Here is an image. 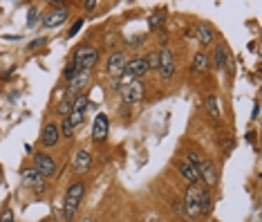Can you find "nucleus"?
<instances>
[{
	"label": "nucleus",
	"mask_w": 262,
	"mask_h": 222,
	"mask_svg": "<svg viewBox=\"0 0 262 222\" xmlns=\"http://www.w3.org/2000/svg\"><path fill=\"white\" fill-rule=\"evenodd\" d=\"M83 189L85 186L81 184V182H74L70 189H67L65 204H63V218L65 220H72L74 215H76V209H78V204H81V200H83Z\"/></svg>",
	"instance_id": "1"
},
{
	"label": "nucleus",
	"mask_w": 262,
	"mask_h": 222,
	"mask_svg": "<svg viewBox=\"0 0 262 222\" xmlns=\"http://www.w3.org/2000/svg\"><path fill=\"white\" fill-rule=\"evenodd\" d=\"M202 193L204 189L197 184H189V189H186V195H184V213H189L191 218H195L199 215V204H202Z\"/></svg>",
	"instance_id": "2"
},
{
	"label": "nucleus",
	"mask_w": 262,
	"mask_h": 222,
	"mask_svg": "<svg viewBox=\"0 0 262 222\" xmlns=\"http://www.w3.org/2000/svg\"><path fill=\"white\" fill-rule=\"evenodd\" d=\"M96 61H99V52H96L94 47H90V45H83V47L76 50L72 63L76 65V70H88L90 72V67H94Z\"/></svg>",
	"instance_id": "3"
},
{
	"label": "nucleus",
	"mask_w": 262,
	"mask_h": 222,
	"mask_svg": "<svg viewBox=\"0 0 262 222\" xmlns=\"http://www.w3.org/2000/svg\"><path fill=\"white\" fill-rule=\"evenodd\" d=\"M34 168H36V173H41L45 180L56 175V162L47 153H36V155H34Z\"/></svg>",
	"instance_id": "4"
},
{
	"label": "nucleus",
	"mask_w": 262,
	"mask_h": 222,
	"mask_svg": "<svg viewBox=\"0 0 262 222\" xmlns=\"http://www.w3.org/2000/svg\"><path fill=\"white\" fill-rule=\"evenodd\" d=\"M22 182H25V186L36 191L38 195L45 193V189H47V182H45L41 173H36V168H22Z\"/></svg>",
	"instance_id": "5"
},
{
	"label": "nucleus",
	"mask_w": 262,
	"mask_h": 222,
	"mask_svg": "<svg viewBox=\"0 0 262 222\" xmlns=\"http://www.w3.org/2000/svg\"><path fill=\"white\" fill-rule=\"evenodd\" d=\"M121 96L126 104H137V101L144 99V83L137 79V81H130L128 85H121Z\"/></svg>",
	"instance_id": "6"
},
{
	"label": "nucleus",
	"mask_w": 262,
	"mask_h": 222,
	"mask_svg": "<svg viewBox=\"0 0 262 222\" xmlns=\"http://www.w3.org/2000/svg\"><path fill=\"white\" fill-rule=\"evenodd\" d=\"M157 70H159V74H162L164 81H168V79L175 74V56H173L170 50L164 47L162 52H159V67Z\"/></svg>",
	"instance_id": "7"
},
{
	"label": "nucleus",
	"mask_w": 262,
	"mask_h": 222,
	"mask_svg": "<svg viewBox=\"0 0 262 222\" xmlns=\"http://www.w3.org/2000/svg\"><path fill=\"white\" fill-rule=\"evenodd\" d=\"M88 99L85 96H76V101L72 104V112L67 115V119L72 121V126L76 128V126H81V124L85 121V112H88Z\"/></svg>",
	"instance_id": "8"
},
{
	"label": "nucleus",
	"mask_w": 262,
	"mask_h": 222,
	"mask_svg": "<svg viewBox=\"0 0 262 222\" xmlns=\"http://www.w3.org/2000/svg\"><path fill=\"white\" fill-rule=\"evenodd\" d=\"M108 130H110V119L103 112H99V115L94 117V126H92V139L96 144H101V141H106L108 137Z\"/></svg>",
	"instance_id": "9"
},
{
	"label": "nucleus",
	"mask_w": 262,
	"mask_h": 222,
	"mask_svg": "<svg viewBox=\"0 0 262 222\" xmlns=\"http://www.w3.org/2000/svg\"><path fill=\"white\" fill-rule=\"evenodd\" d=\"M126 56L123 52H115L110 56V61H108V74H110L112 79H121L123 74H126Z\"/></svg>",
	"instance_id": "10"
},
{
	"label": "nucleus",
	"mask_w": 262,
	"mask_h": 222,
	"mask_svg": "<svg viewBox=\"0 0 262 222\" xmlns=\"http://www.w3.org/2000/svg\"><path fill=\"white\" fill-rule=\"evenodd\" d=\"M67 14H70V9L65 7V5H61L59 9H54V11H49L47 16L43 18V27H59V25H63V22L67 20Z\"/></svg>",
	"instance_id": "11"
},
{
	"label": "nucleus",
	"mask_w": 262,
	"mask_h": 222,
	"mask_svg": "<svg viewBox=\"0 0 262 222\" xmlns=\"http://www.w3.org/2000/svg\"><path fill=\"white\" fill-rule=\"evenodd\" d=\"M59 137H61V133H59V126L56 124H47V126L43 128V135H41V144L45 148H52L59 144Z\"/></svg>",
	"instance_id": "12"
},
{
	"label": "nucleus",
	"mask_w": 262,
	"mask_h": 222,
	"mask_svg": "<svg viewBox=\"0 0 262 222\" xmlns=\"http://www.w3.org/2000/svg\"><path fill=\"white\" fill-rule=\"evenodd\" d=\"M197 170H199V178L206 182V186H213L215 182H218V170H215L213 162H202Z\"/></svg>",
	"instance_id": "13"
},
{
	"label": "nucleus",
	"mask_w": 262,
	"mask_h": 222,
	"mask_svg": "<svg viewBox=\"0 0 262 222\" xmlns=\"http://www.w3.org/2000/svg\"><path fill=\"white\" fill-rule=\"evenodd\" d=\"M90 164H92V155H90V151H76V155H74V170L76 173H85V170H90Z\"/></svg>",
	"instance_id": "14"
},
{
	"label": "nucleus",
	"mask_w": 262,
	"mask_h": 222,
	"mask_svg": "<svg viewBox=\"0 0 262 222\" xmlns=\"http://www.w3.org/2000/svg\"><path fill=\"white\" fill-rule=\"evenodd\" d=\"M88 81H90V72H88V70H78V72L70 79V83H67V90H70V92H78V90H83L85 85H88Z\"/></svg>",
	"instance_id": "15"
},
{
	"label": "nucleus",
	"mask_w": 262,
	"mask_h": 222,
	"mask_svg": "<svg viewBox=\"0 0 262 222\" xmlns=\"http://www.w3.org/2000/svg\"><path fill=\"white\" fill-rule=\"evenodd\" d=\"M179 175L184 178L189 184H197L199 182V170L195 166H191V164H179Z\"/></svg>",
	"instance_id": "16"
},
{
	"label": "nucleus",
	"mask_w": 262,
	"mask_h": 222,
	"mask_svg": "<svg viewBox=\"0 0 262 222\" xmlns=\"http://www.w3.org/2000/svg\"><path fill=\"white\" fill-rule=\"evenodd\" d=\"M197 36H199V43L202 45H211L213 43V30L208 25H199L197 27Z\"/></svg>",
	"instance_id": "17"
},
{
	"label": "nucleus",
	"mask_w": 262,
	"mask_h": 222,
	"mask_svg": "<svg viewBox=\"0 0 262 222\" xmlns=\"http://www.w3.org/2000/svg\"><path fill=\"white\" fill-rule=\"evenodd\" d=\"M204 104H206V110L211 112V117H220V108H218V96H215V94H208L206 99H204Z\"/></svg>",
	"instance_id": "18"
},
{
	"label": "nucleus",
	"mask_w": 262,
	"mask_h": 222,
	"mask_svg": "<svg viewBox=\"0 0 262 222\" xmlns=\"http://www.w3.org/2000/svg\"><path fill=\"white\" fill-rule=\"evenodd\" d=\"M193 70H197V72L208 70V56L206 54H197L195 59H193Z\"/></svg>",
	"instance_id": "19"
},
{
	"label": "nucleus",
	"mask_w": 262,
	"mask_h": 222,
	"mask_svg": "<svg viewBox=\"0 0 262 222\" xmlns=\"http://www.w3.org/2000/svg\"><path fill=\"white\" fill-rule=\"evenodd\" d=\"M215 65H218V67H224L226 65V47L222 43L215 47Z\"/></svg>",
	"instance_id": "20"
},
{
	"label": "nucleus",
	"mask_w": 262,
	"mask_h": 222,
	"mask_svg": "<svg viewBox=\"0 0 262 222\" xmlns=\"http://www.w3.org/2000/svg\"><path fill=\"white\" fill-rule=\"evenodd\" d=\"M211 213V195H208V191L204 189L202 193V204H199V215H208Z\"/></svg>",
	"instance_id": "21"
},
{
	"label": "nucleus",
	"mask_w": 262,
	"mask_h": 222,
	"mask_svg": "<svg viewBox=\"0 0 262 222\" xmlns=\"http://www.w3.org/2000/svg\"><path fill=\"white\" fill-rule=\"evenodd\" d=\"M148 25H150V30H162V27H164V11L152 14L150 20H148Z\"/></svg>",
	"instance_id": "22"
},
{
	"label": "nucleus",
	"mask_w": 262,
	"mask_h": 222,
	"mask_svg": "<svg viewBox=\"0 0 262 222\" xmlns=\"http://www.w3.org/2000/svg\"><path fill=\"white\" fill-rule=\"evenodd\" d=\"M59 133H63V137H65V139H70L72 135H74V126H72V121H70V119H67V117L63 119V126H61Z\"/></svg>",
	"instance_id": "23"
},
{
	"label": "nucleus",
	"mask_w": 262,
	"mask_h": 222,
	"mask_svg": "<svg viewBox=\"0 0 262 222\" xmlns=\"http://www.w3.org/2000/svg\"><path fill=\"white\" fill-rule=\"evenodd\" d=\"M146 63H148V70H152V67H159V54L152 52L146 56Z\"/></svg>",
	"instance_id": "24"
},
{
	"label": "nucleus",
	"mask_w": 262,
	"mask_h": 222,
	"mask_svg": "<svg viewBox=\"0 0 262 222\" xmlns=\"http://www.w3.org/2000/svg\"><path fill=\"white\" fill-rule=\"evenodd\" d=\"M186 164H191V166L199 168V164H202V159H199L197 153H189V155H186Z\"/></svg>",
	"instance_id": "25"
},
{
	"label": "nucleus",
	"mask_w": 262,
	"mask_h": 222,
	"mask_svg": "<svg viewBox=\"0 0 262 222\" xmlns=\"http://www.w3.org/2000/svg\"><path fill=\"white\" fill-rule=\"evenodd\" d=\"M59 112H61V115H70V112H72V101H61V104H59Z\"/></svg>",
	"instance_id": "26"
},
{
	"label": "nucleus",
	"mask_w": 262,
	"mask_h": 222,
	"mask_svg": "<svg viewBox=\"0 0 262 222\" xmlns=\"http://www.w3.org/2000/svg\"><path fill=\"white\" fill-rule=\"evenodd\" d=\"M0 222H16L14 220V213H11V209H5L3 215H0Z\"/></svg>",
	"instance_id": "27"
},
{
	"label": "nucleus",
	"mask_w": 262,
	"mask_h": 222,
	"mask_svg": "<svg viewBox=\"0 0 262 222\" xmlns=\"http://www.w3.org/2000/svg\"><path fill=\"white\" fill-rule=\"evenodd\" d=\"M36 18H38V9H32L30 16H27V25L34 27V25H36Z\"/></svg>",
	"instance_id": "28"
},
{
	"label": "nucleus",
	"mask_w": 262,
	"mask_h": 222,
	"mask_svg": "<svg viewBox=\"0 0 262 222\" xmlns=\"http://www.w3.org/2000/svg\"><path fill=\"white\" fill-rule=\"evenodd\" d=\"M78 70H76V65H74V63H70V65H67L65 67V79H67V81H70V79L74 77V74H76Z\"/></svg>",
	"instance_id": "29"
},
{
	"label": "nucleus",
	"mask_w": 262,
	"mask_h": 222,
	"mask_svg": "<svg viewBox=\"0 0 262 222\" xmlns=\"http://www.w3.org/2000/svg\"><path fill=\"white\" fill-rule=\"evenodd\" d=\"M81 27H83V20H81V18H78L76 22H74V27H72V30H70V32H67V38H72V36H74V34H76L78 30H81Z\"/></svg>",
	"instance_id": "30"
},
{
	"label": "nucleus",
	"mask_w": 262,
	"mask_h": 222,
	"mask_svg": "<svg viewBox=\"0 0 262 222\" xmlns=\"http://www.w3.org/2000/svg\"><path fill=\"white\" fill-rule=\"evenodd\" d=\"M251 119H253V121H258V119H260V104H255V106H253V112H251Z\"/></svg>",
	"instance_id": "31"
},
{
	"label": "nucleus",
	"mask_w": 262,
	"mask_h": 222,
	"mask_svg": "<svg viewBox=\"0 0 262 222\" xmlns=\"http://www.w3.org/2000/svg\"><path fill=\"white\" fill-rule=\"evenodd\" d=\"M41 45H45V38H36V41H34V43L30 45V47H32V50H38Z\"/></svg>",
	"instance_id": "32"
},
{
	"label": "nucleus",
	"mask_w": 262,
	"mask_h": 222,
	"mask_svg": "<svg viewBox=\"0 0 262 222\" xmlns=\"http://www.w3.org/2000/svg\"><path fill=\"white\" fill-rule=\"evenodd\" d=\"M94 7H96V3H94V0H90V3H88V11H94Z\"/></svg>",
	"instance_id": "33"
},
{
	"label": "nucleus",
	"mask_w": 262,
	"mask_h": 222,
	"mask_svg": "<svg viewBox=\"0 0 262 222\" xmlns=\"http://www.w3.org/2000/svg\"><path fill=\"white\" fill-rule=\"evenodd\" d=\"M83 222H92V220H83Z\"/></svg>",
	"instance_id": "34"
}]
</instances>
